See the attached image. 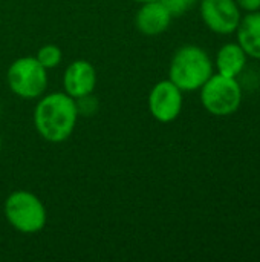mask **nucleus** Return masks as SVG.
Listing matches in <instances>:
<instances>
[{"label":"nucleus","instance_id":"f257e3e1","mask_svg":"<svg viewBox=\"0 0 260 262\" xmlns=\"http://www.w3.org/2000/svg\"><path fill=\"white\" fill-rule=\"evenodd\" d=\"M77 118L75 100L66 92H52L43 97L34 109L35 129L49 143L67 140L75 129Z\"/></svg>","mask_w":260,"mask_h":262},{"label":"nucleus","instance_id":"f03ea898","mask_svg":"<svg viewBox=\"0 0 260 262\" xmlns=\"http://www.w3.org/2000/svg\"><path fill=\"white\" fill-rule=\"evenodd\" d=\"M211 75L213 63L202 48L187 45L175 52L169 69V80L182 92L201 89Z\"/></svg>","mask_w":260,"mask_h":262},{"label":"nucleus","instance_id":"7ed1b4c3","mask_svg":"<svg viewBox=\"0 0 260 262\" xmlns=\"http://www.w3.org/2000/svg\"><path fill=\"white\" fill-rule=\"evenodd\" d=\"M202 106L216 117L234 114L242 103V89L236 78L213 74L201 88Z\"/></svg>","mask_w":260,"mask_h":262},{"label":"nucleus","instance_id":"20e7f679","mask_svg":"<svg viewBox=\"0 0 260 262\" xmlns=\"http://www.w3.org/2000/svg\"><path fill=\"white\" fill-rule=\"evenodd\" d=\"M5 216L8 223L21 233H37L46 224L43 203L31 192H12L5 201Z\"/></svg>","mask_w":260,"mask_h":262},{"label":"nucleus","instance_id":"39448f33","mask_svg":"<svg viewBox=\"0 0 260 262\" xmlns=\"http://www.w3.org/2000/svg\"><path fill=\"white\" fill-rule=\"evenodd\" d=\"M6 80L12 94L32 100L46 91L48 69L41 66L37 57H21L11 63Z\"/></svg>","mask_w":260,"mask_h":262},{"label":"nucleus","instance_id":"423d86ee","mask_svg":"<svg viewBox=\"0 0 260 262\" xmlns=\"http://www.w3.org/2000/svg\"><path fill=\"white\" fill-rule=\"evenodd\" d=\"M201 17L207 28L216 34H233L241 20V8L234 0H202Z\"/></svg>","mask_w":260,"mask_h":262},{"label":"nucleus","instance_id":"0eeeda50","mask_svg":"<svg viewBox=\"0 0 260 262\" xmlns=\"http://www.w3.org/2000/svg\"><path fill=\"white\" fill-rule=\"evenodd\" d=\"M149 109L159 123L175 121L182 111V91L170 80L156 83L149 95Z\"/></svg>","mask_w":260,"mask_h":262},{"label":"nucleus","instance_id":"6e6552de","mask_svg":"<svg viewBox=\"0 0 260 262\" xmlns=\"http://www.w3.org/2000/svg\"><path fill=\"white\" fill-rule=\"evenodd\" d=\"M95 84H97V71L89 61L77 60L66 68L63 77V86L66 94L70 95L74 100L92 94Z\"/></svg>","mask_w":260,"mask_h":262},{"label":"nucleus","instance_id":"1a4fd4ad","mask_svg":"<svg viewBox=\"0 0 260 262\" xmlns=\"http://www.w3.org/2000/svg\"><path fill=\"white\" fill-rule=\"evenodd\" d=\"M170 21L172 14L161 0L143 3L135 17L136 28L144 35L162 34L170 26Z\"/></svg>","mask_w":260,"mask_h":262},{"label":"nucleus","instance_id":"9d476101","mask_svg":"<svg viewBox=\"0 0 260 262\" xmlns=\"http://www.w3.org/2000/svg\"><path fill=\"white\" fill-rule=\"evenodd\" d=\"M238 43L248 57L260 60V9L245 15L238 26Z\"/></svg>","mask_w":260,"mask_h":262},{"label":"nucleus","instance_id":"9b49d317","mask_svg":"<svg viewBox=\"0 0 260 262\" xmlns=\"http://www.w3.org/2000/svg\"><path fill=\"white\" fill-rule=\"evenodd\" d=\"M247 54L241 48L239 43H227L224 45L216 55V68L218 74L225 77L236 78L247 64Z\"/></svg>","mask_w":260,"mask_h":262},{"label":"nucleus","instance_id":"f8f14e48","mask_svg":"<svg viewBox=\"0 0 260 262\" xmlns=\"http://www.w3.org/2000/svg\"><path fill=\"white\" fill-rule=\"evenodd\" d=\"M61 49L55 45H44L37 52V60L46 69H54L61 61Z\"/></svg>","mask_w":260,"mask_h":262},{"label":"nucleus","instance_id":"ddd939ff","mask_svg":"<svg viewBox=\"0 0 260 262\" xmlns=\"http://www.w3.org/2000/svg\"><path fill=\"white\" fill-rule=\"evenodd\" d=\"M161 2L170 11L172 17H179V15L185 14L198 3V0H161Z\"/></svg>","mask_w":260,"mask_h":262},{"label":"nucleus","instance_id":"4468645a","mask_svg":"<svg viewBox=\"0 0 260 262\" xmlns=\"http://www.w3.org/2000/svg\"><path fill=\"white\" fill-rule=\"evenodd\" d=\"M75 104H77V111H78V115L83 114V115H92L97 107H98V103H97V98L92 97V94L89 95H84V97H80V98H75Z\"/></svg>","mask_w":260,"mask_h":262},{"label":"nucleus","instance_id":"2eb2a0df","mask_svg":"<svg viewBox=\"0 0 260 262\" xmlns=\"http://www.w3.org/2000/svg\"><path fill=\"white\" fill-rule=\"evenodd\" d=\"M238 3V6L241 9H245V11H259L260 9V0H234Z\"/></svg>","mask_w":260,"mask_h":262},{"label":"nucleus","instance_id":"dca6fc26","mask_svg":"<svg viewBox=\"0 0 260 262\" xmlns=\"http://www.w3.org/2000/svg\"><path fill=\"white\" fill-rule=\"evenodd\" d=\"M135 2H139V3H147V2H156V0H135Z\"/></svg>","mask_w":260,"mask_h":262},{"label":"nucleus","instance_id":"f3484780","mask_svg":"<svg viewBox=\"0 0 260 262\" xmlns=\"http://www.w3.org/2000/svg\"><path fill=\"white\" fill-rule=\"evenodd\" d=\"M0 149H2V135H0Z\"/></svg>","mask_w":260,"mask_h":262}]
</instances>
